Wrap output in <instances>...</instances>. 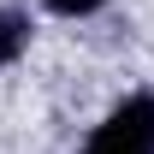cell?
<instances>
[{
	"label": "cell",
	"instance_id": "obj_1",
	"mask_svg": "<svg viewBox=\"0 0 154 154\" xmlns=\"http://www.w3.org/2000/svg\"><path fill=\"white\" fill-rule=\"evenodd\" d=\"M83 154H154V95H125L95 125Z\"/></svg>",
	"mask_w": 154,
	"mask_h": 154
},
{
	"label": "cell",
	"instance_id": "obj_2",
	"mask_svg": "<svg viewBox=\"0 0 154 154\" xmlns=\"http://www.w3.org/2000/svg\"><path fill=\"white\" fill-rule=\"evenodd\" d=\"M24 42H30V18L12 12V6H0V65H12L24 54Z\"/></svg>",
	"mask_w": 154,
	"mask_h": 154
},
{
	"label": "cell",
	"instance_id": "obj_3",
	"mask_svg": "<svg viewBox=\"0 0 154 154\" xmlns=\"http://www.w3.org/2000/svg\"><path fill=\"white\" fill-rule=\"evenodd\" d=\"M48 12H59V18H89V12H101V0H42Z\"/></svg>",
	"mask_w": 154,
	"mask_h": 154
}]
</instances>
